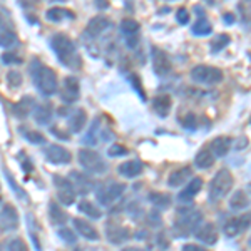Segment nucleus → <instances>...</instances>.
<instances>
[{
    "label": "nucleus",
    "mask_w": 251,
    "mask_h": 251,
    "mask_svg": "<svg viewBox=\"0 0 251 251\" xmlns=\"http://www.w3.org/2000/svg\"><path fill=\"white\" fill-rule=\"evenodd\" d=\"M127 148H124V146H121V144H111V148L107 149V154L111 156V157H119V156H124V154H127Z\"/></svg>",
    "instance_id": "44"
},
{
    "label": "nucleus",
    "mask_w": 251,
    "mask_h": 251,
    "mask_svg": "<svg viewBox=\"0 0 251 251\" xmlns=\"http://www.w3.org/2000/svg\"><path fill=\"white\" fill-rule=\"evenodd\" d=\"M148 220H149V226H152V228H159L161 226V214L159 211H156V209H152L151 213L148 214Z\"/></svg>",
    "instance_id": "48"
},
{
    "label": "nucleus",
    "mask_w": 251,
    "mask_h": 251,
    "mask_svg": "<svg viewBox=\"0 0 251 251\" xmlns=\"http://www.w3.org/2000/svg\"><path fill=\"white\" fill-rule=\"evenodd\" d=\"M69 181H71L72 186H74L75 194H80V196H87V194L94 189V181L84 173L71 171V174H69Z\"/></svg>",
    "instance_id": "16"
},
{
    "label": "nucleus",
    "mask_w": 251,
    "mask_h": 251,
    "mask_svg": "<svg viewBox=\"0 0 251 251\" xmlns=\"http://www.w3.org/2000/svg\"><path fill=\"white\" fill-rule=\"evenodd\" d=\"M3 27H5V24H3V17L0 15V29H3Z\"/></svg>",
    "instance_id": "56"
},
{
    "label": "nucleus",
    "mask_w": 251,
    "mask_h": 251,
    "mask_svg": "<svg viewBox=\"0 0 251 251\" xmlns=\"http://www.w3.org/2000/svg\"><path fill=\"white\" fill-rule=\"evenodd\" d=\"M226 20V24H228V25H231V24H234V15L233 14H225V17H223Z\"/></svg>",
    "instance_id": "55"
},
{
    "label": "nucleus",
    "mask_w": 251,
    "mask_h": 251,
    "mask_svg": "<svg viewBox=\"0 0 251 251\" xmlns=\"http://www.w3.org/2000/svg\"><path fill=\"white\" fill-rule=\"evenodd\" d=\"M250 208V196L245 189H236L231 194V200H229V209L231 211H245Z\"/></svg>",
    "instance_id": "26"
},
{
    "label": "nucleus",
    "mask_w": 251,
    "mask_h": 251,
    "mask_svg": "<svg viewBox=\"0 0 251 251\" xmlns=\"http://www.w3.org/2000/svg\"><path fill=\"white\" fill-rule=\"evenodd\" d=\"M126 191V184L117 183V181H104L96 186V196L102 206H111L116 201L121 200V196Z\"/></svg>",
    "instance_id": "5"
},
{
    "label": "nucleus",
    "mask_w": 251,
    "mask_h": 251,
    "mask_svg": "<svg viewBox=\"0 0 251 251\" xmlns=\"http://www.w3.org/2000/svg\"><path fill=\"white\" fill-rule=\"evenodd\" d=\"M49 220L54 226H64L69 221V214L55 201L49 203Z\"/></svg>",
    "instance_id": "28"
},
{
    "label": "nucleus",
    "mask_w": 251,
    "mask_h": 251,
    "mask_svg": "<svg viewBox=\"0 0 251 251\" xmlns=\"http://www.w3.org/2000/svg\"><path fill=\"white\" fill-rule=\"evenodd\" d=\"M99 137L102 141H111V139H116V134L111 131V129H100V132H99Z\"/></svg>",
    "instance_id": "51"
},
{
    "label": "nucleus",
    "mask_w": 251,
    "mask_h": 251,
    "mask_svg": "<svg viewBox=\"0 0 251 251\" xmlns=\"http://www.w3.org/2000/svg\"><path fill=\"white\" fill-rule=\"evenodd\" d=\"M106 234H107V241L112 243V245H123L131 238V233H129L127 228L121 225H116V223H111L109 221L106 225Z\"/></svg>",
    "instance_id": "17"
},
{
    "label": "nucleus",
    "mask_w": 251,
    "mask_h": 251,
    "mask_svg": "<svg viewBox=\"0 0 251 251\" xmlns=\"http://www.w3.org/2000/svg\"><path fill=\"white\" fill-rule=\"evenodd\" d=\"M7 250H20V251H25L27 250V245L24 243L20 238H12V240L5 245Z\"/></svg>",
    "instance_id": "46"
},
{
    "label": "nucleus",
    "mask_w": 251,
    "mask_h": 251,
    "mask_svg": "<svg viewBox=\"0 0 251 251\" xmlns=\"http://www.w3.org/2000/svg\"><path fill=\"white\" fill-rule=\"evenodd\" d=\"M201 188H203V179L201 177H191V183L188 181L186 188L181 189L179 194H177V201H181V203H191L194 196L201 191Z\"/></svg>",
    "instance_id": "19"
},
{
    "label": "nucleus",
    "mask_w": 251,
    "mask_h": 251,
    "mask_svg": "<svg viewBox=\"0 0 251 251\" xmlns=\"http://www.w3.org/2000/svg\"><path fill=\"white\" fill-rule=\"evenodd\" d=\"M176 20L181 24V25H186V24L189 22V12H188V9H184V7L177 9V12H176Z\"/></svg>",
    "instance_id": "49"
},
{
    "label": "nucleus",
    "mask_w": 251,
    "mask_h": 251,
    "mask_svg": "<svg viewBox=\"0 0 251 251\" xmlns=\"http://www.w3.org/2000/svg\"><path fill=\"white\" fill-rule=\"evenodd\" d=\"M72 223H74L75 231H77L80 236H84L89 241H99V238H100L99 236V231H97V229L89 221L80 220V218H74V220H72Z\"/></svg>",
    "instance_id": "23"
},
{
    "label": "nucleus",
    "mask_w": 251,
    "mask_h": 251,
    "mask_svg": "<svg viewBox=\"0 0 251 251\" xmlns=\"http://www.w3.org/2000/svg\"><path fill=\"white\" fill-rule=\"evenodd\" d=\"M20 134L25 137L30 144H35V146H40V144H46L47 139L44 137V134H40L39 131H29L27 127H20Z\"/></svg>",
    "instance_id": "36"
},
{
    "label": "nucleus",
    "mask_w": 251,
    "mask_h": 251,
    "mask_svg": "<svg viewBox=\"0 0 251 251\" xmlns=\"http://www.w3.org/2000/svg\"><path fill=\"white\" fill-rule=\"evenodd\" d=\"M139 30H141V24L137 20L124 19L121 22V32L123 34H139Z\"/></svg>",
    "instance_id": "37"
},
{
    "label": "nucleus",
    "mask_w": 251,
    "mask_h": 251,
    "mask_svg": "<svg viewBox=\"0 0 251 251\" xmlns=\"http://www.w3.org/2000/svg\"><path fill=\"white\" fill-rule=\"evenodd\" d=\"M214 161H216V157L213 156L209 148L201 149V151H198L196 156H194V166L200 169H209L214 164Z\"/></svg>",
    "instance_id": "30"
},
{
    "label": "nucleus",
    "mask_w": 251,
    "mask_h": 251,
    "mask_svg": "<svg viewBox=\"0 0 251 251\" xmlns=\"http://www.w3.org/2000/svg\"><path fill=\"white\" fill-rule=\"evenodd\" d=\"M57 236L66 243V245H75V243H77V236H75V233L72 231L71 228H66V226L59 228Z\"/></svg>",
    "instance_id": "39"
},
{
    "label": "nucleus",
    "mask_w": 251,
    "mask_h": 251,
    "mask_svg": "<svg viewBox=\"0 0 251 251\" xmlns=\"http://www.w3.org/2000/svg\"><path fill=\"white\" fill-rule=\"evenodd\" d=\"M54 186L57 189V200L60 204L64 206H71L75 203V189L72 183L69 181V177H64V176H54Z\"/></svg>",
    "instance_id": "9"
},
{
    "label": "nucleus",
    "mask_w": 251,
    "mask_h": 251,
    "mask_svg": "<svg viewBox=\"0 0 251 251\" xmlns=\"http://www.w3.org/2000/svg\"><path fill=\"white\" fill-rule=\"evenodd\" d=\"M152 109L159 117H168L169 112L173 109V99L168 94H159L156 97H152Z\"/></svg>",
    "instance_id": "25"
},
{
    "label": "nucleus",
    "mask_w": 251,
    "mask_h": 251,
    "mask_svg": "<svg viewBox=\"0 0 251 251\" xmlns=\"http://www.w3.org/2000/svg\"><path fill=\"white\" fill-rule=\"evenodd\" d=\"M183 126L186 129H188V131H194V129H196V116L194 114H188L183 119Z\"/></svg>",
    "instance_id": "50"
},
{
    "label": "nucleus",
    "mask_w": 251,
    "mask_h": 251,
    "mask_svg": "<svg viewBox=\"0 0 251 251\" xmlns=\"http://www.w3.org/2000/svg\"><path fill=\"white\" fill-rule=\"evenodd\" d=\"M87 123V114L84 109H74L72 112H69V131L72 132H80L84 129V126Z\"/></svg>",
    "instance_id": "27"
},
{
    "label": "nucleus",
    "mask_w": 251,
    "mask_h": 251,
    "mask_svg": "<svg viewBox=\"0 0 251 251\" xmlns=\"http://www.w3.org/2000/svg\"><path fill=\"white\" fill-rule=\"evenodd\" d=\"M35 107V97L34 96H24L17 104L12 106V112L17 119H25L30 116V112Z\"/></svg>",
    "instance_id": "20"
},
{
    "label": "nucleus",
    "mask_w": 251,
    "mask_h": 251,
    "mask_svg": "<svg viewBox=\"0 0 251 251\" xmlns=\"http://www.w3.org/2000/svg\"><path fill=\"white\" fill-rule=\"evenodd\" d=\"M129 82H131V86L134 87V91L137 92V96H139V99L143 100V102H146L148 100V96H146L144 89H143V84H141V79L137 77L136 74H131L129 75Z\"/></svg>",
    "instance_id": "41"
},
{
    "label": "nucleus",
    "mask_w": 251,
    "mask_h": 251,
    "mask_svg": "<svg viewBox=\"0 0 251 251\" xmlns=\"http://www.w3.org/2000/svg\"><path fill=\"white\" fill-rule=\"evenodd\" d=\"M225 79L221 69L213 66H196L191 69V80L201 86H216Z\"/></svg>",
    "instance_id": "8"
},
{
    "label": "nucleus",
    "mask_w": 251,
    "mask_h": 251,
    "mask_svg": "<svg viewBox=\"0 0 251 251\" xmlns=\"http://www.w3.org/2000/svg\"><path fill=\"white\" fill-rule=\"evenodd\" d=\"M0 248H2V246H0Z\"/></svg>",
    "instance_id": "59"
},
{
    "label": "nucleus",
    "mask_w": 251,
    "mask_h": 251,
    "mask_svg": "<svg viewBox=\"0 0 251 251\" xmlns=\"http://www.w3.org/2000/svg\"><path fill=\"white\" fill-rule=\"evenodd\" d=\"M32 117H34L35 124L49 126L52 123V119H54V106L50 102L35 104L34 111H32Z\"/></svg>",
    "instance_id": "18"
},
{
    "label": "nucleus",
    "mask_w": 251,
    "mask_h": 251,
    "mask_svg": "<svg viewBox=\"0 0 251 251\" xmlns=\"http://www.w3.org/2000/svg\"><path fill=\"white\" fill-rule=\"evenodd\" d=\"M193 234L196 236L198 241L203 243V245H206V246H214L218 243V238H220V234H218V228L209 221L201 223Z\"/></svg>",
    "instance_id": "14"
},
{
    "label": "nucleus",
    "mask_w": 251,
    "mask_h": 251,
    "mask_svg": "<svg viewBox=\"0 0 251 251\" xmlns=\"http://www.w3.org/2000/svg\"><path fill=\"white\" fill-rule=\"evenodd\" d=\"M191 32L194 35H198V37H203V35H209L213 32V25L211 22H208L206 19H200L196 20V22L193 24L191 27Z\"/></svg>",
    "instance_id": "34"
},
{
    "label": "nucleus",
    "mask_w": 251,
    "mask_h": 251,
    "mask_svg": "<svg viewBox=\"0 0 251 251\" xmlns=\"http://www.w3.org/2000/svg\"><path fill=\"white\" fill-rule=\"evenodd\" d=\"M46 17L47 20H50V22H62V20H74L75 19V15H74V12H71V10H67V9H64V7H54V9H49L46 12Z\"/></svg>",
    "instance_id": "31"
},
{
    "label": "nucleus",
    "mask_w": 251,
    "mask_h": 251,
    "mask_svg": "<svg viewBox=\"0 0 251 251\" xmlns=\"http://www.w3.org/2000/svg\"><path fill=\"white\" fill-rule=\"evenodd\" d=\"M234 184V177L231 171L228 169H220L214 177L209 183V189H208V200L209 203H220L221 200H225L229 194Z\"/></svg>",
    "instance_id": "4"
},
{
    "label": "nucleus",
    "mask_w": 251,
    "mask_h": 251,
    "mask_svg": "<svg viewBox=\"0 0 251 251\" xmlns=\"http://www.w3.org/2000/svg\"><path fill=\"white\" fill-rule=\"evenodd\" d=\"M143 171H144V164L139 159L126 161V163L119 164V168H117V173L123 177H126V179H134L139 174H143Z\"/></svg>",
    "instance_id": "21"
},
{
    "label": "nucleus",
    "mask_w": 251,
    "mask_h": 251,
    "mask_svg": "<svg viewBox=\"0 0 251 251\" xmlns=\"http://www.w3.org/2000/svg\"><path fill=\"white\" fill-rule=\"evenodd\" d=\"M100 123L99 119H94L91 124V127H89V131L86 132V136L82 137V144H87V146H96L97 141L100 139L99 137V132H100Z\"/></svg>",
    "instance_id": "33"
},
{
    "label": "nucleus",
    "mask_w": 251,
    "mask_h": 251,
    "mask_svg": "<svg viewBox=\"0 0 251 251\" xmlns=\"http://www.w3.org/2000/svg\"><path fill=\"white\" fill-rule=\"evenodd\" d=\"M191 177H193V168L191 166H184V168H179L169 174L168 186L169 188H179V186L188 183Z\"/></svg>",
    "instance_id": "22"
},
{
    "label": "nucleus",
    "mask_w": 251,
    "mask_h": 251,
    "mask_svg": "<svg viewBox=\"0 0 251 251\" xmlns=\"http://www.w3.org/2000/svg\"><path fill=\"white\" fill-rule=\"evenodd\" d=\"M50 132H52V134H54L55 137H60V139H69V134H64V132L60 131L59 127H54V126L50 127Z\"/></svg>",
    "instance_id": "52"
},
{
    "label": "nucleus",
    "mask_w": 251,
    "mask_h": 251,
    "mask_svg": "<svg viewBox=\"0 0 251 251\" xmlns=\"http://www.w3.org/2000/svg\"><path fill=\"white\" fill-rule=\"evenodd\" d=\"M50 47L54 50L55 57L59 59V62L64 67L71 69V71H79L82 67V59L75 47V44L72 42L71 37H67L66 34H54L50 39Z\"/></svg>",
    "instance_id": "1"
},
{
    "label": "nucleus",
    "mask_w": 251,
    "mask_h": 251,
    "mask_svg": "<svg viewBox=\"0 0 251 251\" xmlns=\"http://www.w3.org/2000/svg\"><path fill=\"white\" fill-rule=\"evenodd\" d=\"M123 37L127 49H136L139 46V34H123Z\"/></svg>",
    "instance_id": "45"
},
{
    "label": "nucleus",
    "mask_w": 251,
    "mask_h": 251,
    "mask_svg": "<svg viewBox=\"0 0 251 251\" xmlns=\"http://www.w3.org/2000/svg\"><path fill=\"white\" fill-rule=\"evenodd\" d=\"M59 97L64 104H72L80 97V82L77 77L74 75H69L64 79L62 89L59 91Z\"/></svg>",
    "instance_id": "11"
},
{
    "label": "nucleus",
    "mask_w": 251,
    "mask_h": 251,
    "mask_svg": "<svg viewBox=\"0 0 251 251\" xmlns=\"http://www.w3.org/2000/svg\"><path fill=\"white\" fill-rule=\"evenodd\" d=\"M22 82H24V77H22V74L17 71H9L7 72V84H9V87L12 89H17L22 86Z\"/></svg>",
    "instance_id": "42"
},
{
    "label": "nucleus",
    "mask_w": 251,
    "mask_h": 251,
    "mask_svg": "<svg viewBox=\"0 0 251 251\" xmlns=\"http://www.w3.org/2000/svg\"><path fill=\"white\" fill-rule=\"evenodd\" d=\"M50 2H66V0H50Z\"/></svg>",
    "instance_id": "57"
},
{
    "label": "nucleus",
    "mask_w": 251,
    "mask_h": 251,
    "mask_svg": "<svg viewBox=\"0 0 251 251\" xmlns=\"http://www.w3.org/2000/svg\"><path fill=\"white\" fill-rule=\"evenodd\" d=\"M19 228V214L17 209L10 203H5L0 208V229L5 233L15 231Z\"/></svg>",
    "instance_id": "13"
},
{
    "label": "nucleus",
    "mask_w": 251,
    "mask_h": 251,
    "mask_svg": "<svg viewBox=\"0 0 251 251\" xmlns=\"http://www.w3.org/2000/svg\"><path fill=\"white\" fill-rule=\"evenodd\" d=\"M15 44H17V35H15L14 30H10L9 27L0 29V47L10 49Z\"/></svg>",
    "instance_id": "35"
},
{
    "label": "nucleus",
    "mask_w": 251,
    "mask_h": 251,
    "mask_svg": "<svg viewBox=\"0 0 251 251\" xmlns=\"http://www.w3.org/2000/svg\"><path fill=\"white\" fill-rule=\"evenodd\" d=\"M79 164L82 169L89 174H106L107 173V163L99 152L92 149H80L79 151Z\"/></svg>",
    "instance_id": "7"
},
{
    "label": "nucleus",
    "mask_w": 251,
    "mask_h": 251,
    "mask_svg": "<svg viewBox=\"0 0 251 251\" xmlns=\"http://www.w3.org/2000/svg\"><path fill=\"white\" fill-rule=\"evenodd\" d=\"M248 228H250V213H245V214H241V216L231 218V220L226 221L225 226H223V231H225L226 236L234 238V236H238V234L245 233Z\"/></svg>",
    "instance_id": "15"
},
{
    "label": "nucleus",
    "mask_w": 251,
    "mask_h": 251,
    "mask_svg": "<svg viewBox=\"0 0 251 251\" xmlns=\"http://www.w3.org/2000/svg\"><path fill=\"white\" fill-rule=\"evenodd\" d=\"M109 30H112V22L104 15H97L89 20L86 30L82 32V40H86L87 49L92 46L94 42H97V39L104 37V34Z\"/></svg>",
    "instance_id": "6"
},
{
    "label": "nucleus",
    "mask_w": 251,
    "mask_h": 251,
    "mask_svg": "<svg viewBox=\"0 0 251 251\" xmlns=\"http://www.w3.org/2000/svg\"><path fill=\"white\" fill-rule=\"evenodd\" d=\"M148 200L156 209H168L169 206L173 204V198H171V194H168V193L152 191V193H149Z\"/></svg>",
    "instance_id": "29"
},
{
    "label": "nucleus",
    "mask_w": 251,
    "mask_h": 251,
    "mask_svg": "<svg viewBox=\"0 0 251 251\" xmlns=\"http://www.w3.org/2000/svg\"><path fill=\"white\" fill-rule=\"evenodd\" d=\"M3 174H5L7 181H9V186H10V188H12V189H14V193H15V194H17V196L20 198V200L27 201V193H25V191H24V189H22V188H20V186H19V184H15V179H14V177H12V174H10L9 171H7V169H5V168H3Z\"/></svg>",
    "instance_id": "40"
},
{
    "label": "nucleus",
    "mask_w": 251,
    "mask_h": 251,
    "mask_svg": "<svg viewBox=\"0 0 251 251\" xmlns=\"http://www.w3.org/2000/svg\"><path fill=\"white\" fill-rule=\"evenodd\" d=\"M2 62L7 64V66H12V64H22V59L17 57L14 52H3V54H2Z\"/></svg>",
    "instance_id": "47"
},
{
    "label": "nucleus",
    "mask_w": 251,
    "mask_h": 251,
    "mask_svg": "<svg viewBox=\"0 0 251 251\" xmlns=\"http://www.w3.org/2000/svg\"><path fill=\"white\" fill-rule=\"evenodd\" d=\"M246 2H250V0H246Z\"/></svg>",
    "instance_id": "58"
},
{
    "label": "nucleus",
    "mask_w": 251,
    "mask_h": 251,
    "mask_svg": "<svg viewBox=\"0 0 251 251\" xmlns=\"http://www.w3.org/2000/svg\"><path fill=\"white\" fill-rule=\"evenodd\" d=\"M151 64H152L154 74L159 75V77H164V75H168L169 72L173 71V64H171V60H169L168 54H164V52L157 47H152V50H151Z\"/></svg>",
    "instance_id": "12"
},
{
    "label": "nucleus",
    "mask_w": 251,
    "mask_h": 251,
    "mask_svg": "<svg viewBox=\"0 0 251 251\" xmlns=\"http://www.w3.org/2000/svg\"><path fill=\"white\" fill-rule=\"evenodd\" d=\"M29 72H30L32 82H34V87L37 89L40 94L46 97L57 94L59 84L54 69H50L46 64L40 62L37 57H34L29 66Z\"/></svg>",
    "instance_id": "2"
},
{
    "label": "nucleus",
    "mask_w": 251,
    "mask_h": 251,
    "mask_svg": "<svg viewBox=\"0 0 251 251\" xmlns=\"http://www.w3.org/2000/svg\"><path fill=\"white\" fill-rule=\"evenodd\" d=\"M203 223V213L200 209L183 208L177 211L176 223L173 226V233L176 238H188L196 231L198 226Z\"/></svg>",
    "instance_id": "3"
},
{
    "label": "nucleus",
    "mask_w": 251,
    "mask_h": 251,
    "mask_svg": "<svg viewBox=\"0 0 251 251\" xmlns=\"http://www.w3.org/2000/svg\"><path fill=\"white\" fill-rule=\"evenodd\" d=\"M231 146H233L231 137L218 136V137H214V139L211 141V144H209V151L213 152L214 157H225L229 152Z\"/></svg>",
    "instance_id": "24"
},
{
    "label": "nucleus",
    "mask_w": 251,
    "mask_h": 251,
    "mask_svg": "<svg viewBox=\"0 0 251 251\" xmlns=\"http://www.w3.org/2000/svg\"><path fill=\"white\" fill-rule=\"evenodd\" d=\"M77 208L80 213H84L86 216L91 218V220H100V218H102V211L99 209V206H96L94 203H91V201H87V200L80 201Z\"/></svg>",
    "instance_id": "32"
},
{
    "label": "nucleus",
    "mask_w": 251,
    "mask_h": 251,
    "mask_svg": "<svg viewBox=\"0 0 251 251\" xmlns=\"http://www.w3.org/2000/svg\"><path fill=\"white\" fill-rule=\"evenodd\" d=\"M44 156L50 164L55 166H66L72 161V154L69 149L60 144H49L44 148Z\"/></svg>",
    "instance_id": "10"
},
{
    "label": "nucleus",
    "mask_w": 251,
    "mask_h": 251,
    "mask_svg": "<svg viewBox=\"0 0 251 251\" xmlns=\"http://www.w3.org/2000/svg\"><path fill=\"white\" fill-rule=\"evenodd\" d=\"M17 161L20 163V168L24 169V173H27V174H29V173L34 171V164H32L30 157H27L25 151H20V152H19Z\"/></svg>",
    "instance_id": "43"
},
{
    "label": "nucleus",
    "mask_w": 251,
    "mask_h": 251,
    "mask_svg": "<svg viewBox=\"0 0 251 251\" xmlns=\"http://www.w3.org/2000/svg\"><path fill=\"white\" fill-rule=\"evenodd\" d=\"M231 42V39H229V35H226V34H220V35H216L213 40H211V50L216 54V52H220L223 50L228 44Z\"/></svg>",
    "instance_id": "38"
},
{
    "label": "nucleus",
    "mask_w": 251,
    "mask_h": 251,
    "mask_svg": "<svg viewBox=\"0 0 251 251\" xmlns=\"http://www.w3.org/2000/svg\"><path fill=\"white\" fill-rule=\"evenodd\" d=\"M204 248L203 246H200V245H191V243H189V245H184L183 246V251H203Z\"/></svg>",
    "instance_id": "53"
},
{
    "label": "nucleus",
    "mask_w": 251,
    "mask_h": 251,
    "mask_svg": "<svg viewBox=\"0 0 251 251\" xmlns=\"http://www.w3.org/2000/svg\"><path fill=\"white\" fill-rule=\"evenodd\" d=\"M96 5H97V9H107L109 7V2L107 0H96Z\"/></svg>",
    "instance_id": "54"
}]
</instances>
